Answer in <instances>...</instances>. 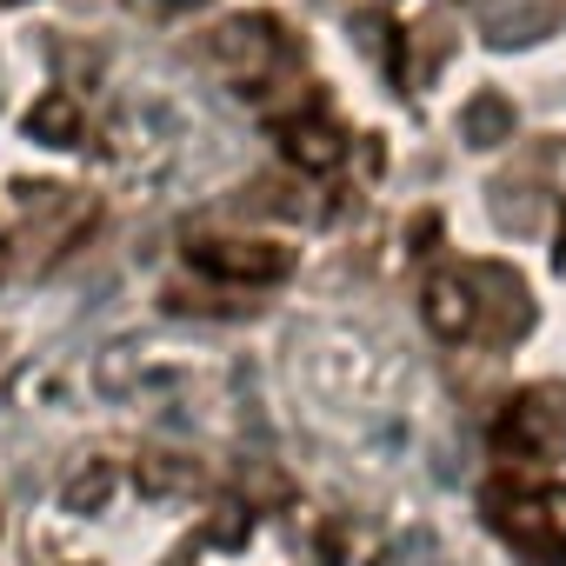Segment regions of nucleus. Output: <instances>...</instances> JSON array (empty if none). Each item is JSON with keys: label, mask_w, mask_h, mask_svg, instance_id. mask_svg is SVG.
I'll return each instance as SVG.
<instances>
[{"label": "nucleus", "mask_w": 566, "mask_h": 566, "mask_svg": "<svg viewBox=\"0 0 566 566\" xmlns=\"http://www.w3.org/2000/svg\"><path fill=\"white\" fill-rule=\"evenodd\" d=\"M500 440H506L513 453H526V460L566 453V387H533V394H520V400L506 407Z\"/></svg>", "instance_id": "nucleus-1"}, {"label": "nucleus", "mask_w": 566, "mask_h": 566, "mask_svg": "<svg viewBox=\"0 0 566 566\" xmlns=\"http://www.w3.org/2000/svg\"><path fill=\"white\" fill-rule=\"evenodd\" d=\"M486 506H493V526H500L526 559H539V566H559V559H566V546H559V533H553V513H546V493L500 486Z\"/></svg>", "instance_id": "nucleus-2"}, {"label": "nucleus", "mask_w": 566, "mask_h": 566, "mask_svg": "<svg viewBox=\"0 0 566 566\" xmlns=\"http://www.w3.org/2000/svg\"><path fill=\"white\" fill-rule=\"evenodd\" d=\"M193 260L220 280H273L287 266V247H266V240H193Z\"/></svg>", "instance_id": "nucleus-3"}, {"label": "nucleus", "mask_w": 566, "mask_h": 566, "mask_svg": "<svg viewBox=\"0 0 566 566\" xmlns=\"http://www.w3.org/2000/svg\"><path fill=\"white\" fill-rule=\"evenodd\" d=\"M427 321H433V334H440V340H467V334H473L467 280H453V273H440V280H433V287H427Z\"/></svg>", "instance_id": "nucleus-4"}, {"label": "nucleus", "mask_w": 566, "mask_h": 566, "mask_svg": "<svg viewBox=\"0 0 566 566\" xmlns=\"http://www.w3.org/2000/svg\"><path fill=\"white\" fill-rule=\"evenodd\" d=\"M114 480H120L114 460H81V467L61 480V506H67V513H101V506L114 500Z\"/></svg>", "instance_id": "nucleus-5"}, {"label": "nucleus", "mask_w": 566, "mask_h": 566, "mask_svg": "<svg viewBox=\"0 0 566 566\" xmlns=\"http://www.w3.org/2000/svg\"><path fill=\"white\" fill-rule=\"evenodd\" d=\"M287 154H294L301 167H334V160H340V127H334L327 114H307V120L287 127Z\"/></svg>", "instance_id": "nucleus-6"}, {"label": "nucleus", "mask_w": 566, "mask_h": 566, "mask_svg": "<svg viewBox=\"0 0 566 566\" xmlns=\"http://www.w3.org/2000/svg\"><path fill=\"white\" fill-rule=\"evenodd\" d=\"M140 480H147V493H193L200 486V467L180 460V453H147L140 460Z\"/></svg>", "instance_id": "nucleus-7"}, {"label": "nucleus", "mask_w": 566, "mask_h": 566, "mask_svg": "<svg viewBox=\"0 0 566 566\" xmlns=\"http://www.w3.org/2000/svg\"><path fill=\"white\" fill-rule=\"evenodd\" d=\"M506 134H513V107H506L500 94H486V101L467 107V140H473V147H493V140H506Z\"/></svg>", "instance_id": "nucleus-8"}, {"label": "nucleus", "mask_w": 566, "mask_h": 566, "mask_svg": "<svg viewBox=\"0 0 566 566\" xmlns=\"http://www.w3.org/2000/svg\"><path fill=\"white\" fill-rule=\"evenodd\" d=\"M34 134H61V140H67V134H74V107H67V101H48V107L34 114ZM61 140H54V147H61Z\"/></svg>", "instance_id": "nucleus-9"}]
</instances>
